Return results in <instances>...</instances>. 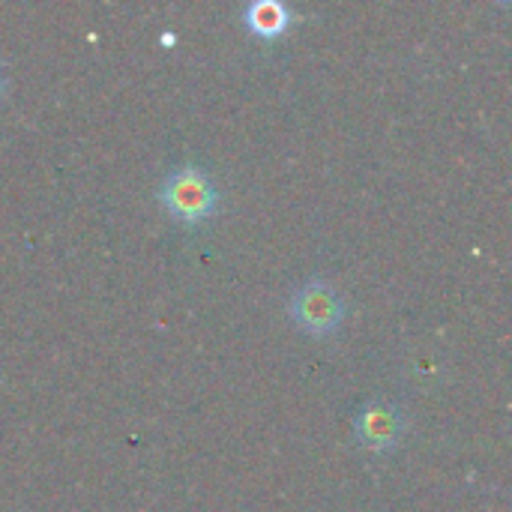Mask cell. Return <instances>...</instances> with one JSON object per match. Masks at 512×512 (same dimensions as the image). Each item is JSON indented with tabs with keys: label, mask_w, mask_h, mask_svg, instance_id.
Instances as JSON below:
<instances>
[{
	"label": "cell",
	"mask_w": 512,
	"mask_h": 512,
	"mask_svg": "<svg viewBox=\"0 0 512 512\" xmlns=\"http://www.w3.org/2000/svg\"><path fill=\"white\" fill-rule=\"evenodd\" d=\"M156 201L174 222H180L186 228H201L216 216L222 195L207 168L177 165L162 177V183L156 189Z\"/></svg>",
	"instance_id": "6da1fadb"
},
{
	"label": "cell",
	"mask_w": 512,
	"mask_h": 512,
	"mask_svg": "<svg viewBox=\"0 0 512 512\" xmlns=\"http://www.w3.org/2000/svg\"><path fill=\"white\" fill-rule=\"evenodd\" d=\"M348 315L345 294L327 279H306L294 288L288 303V318L312 339L333 336Z\"/></svg>",
	"instance_id": "7a4b0ae2"
},
{
	"label": "cell",
	"mask_w": 512,
	"mask_h": 512,
	"mask_svg": "<svg viewBox=\"0 0 512 512\" xmlns=\"http://www.w3.org/2000/svg\"><path fill=\"white\" fill-rule=\"evenodd\" d=\"M408 432V417L396 402H366L354 411V438L363 450L375 456L393 453Z\"/></svg>",
	"instance_id": "3957f363"
},
{
	"label": "cell",
	"mask_w": 512,
	"mask_h": 512,
	"mask_svg": "<svg viewBox=\"0 0 512 512\" xmlns=\"http://www.w3.org/2000/svg\"><path fill=\"white\" fill-rule=\"evenodd\" d=\"M243 27L258 39H279L291 27V12L279 0H255L243 9Z\"/></svg>",
	"instance_id": "277c9868"
},
{
	"label": "cell",
	"mask_w": 512,
	"mask_h": 512,
	"mask_svg": "<svg viewBox=\"0 0 512 512\" xmlns=\"http://www.w3.org/2000/svg\"><path fill=\"white\" fill-rule=\"evenodd\" d=\"M6 93H9V69L6 63H0V102L6 99Z\"/></svg>",
	"instance_id": "5b68a950"
}]
</instances>
